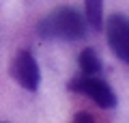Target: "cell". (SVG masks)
<instances>
[{
	"label": "cell",
	"instance_id": "obj_2",
	"mask_svg": "<svg viewBox=\"0 0 129 123\" xmlns=\"http://www.w3.org/2000/svg\"><path fill=\"white\" fill-rule=\"evenodd\" d=\"M69 91L80 93V95H86L88 99H92L99 108L103 110H110L116 106V95L112 91V87L108 84L106 80L97 76H78L69 82Z\"/></svg>",
	"mask_w": 129,
	"mask_h": 123
},
{
	"label": "cell",
	"instance_id": "obj_6",
	"mask_svg": "<svg viewBox=\"0 0 129 123\" xmlns=\"http://www.w3.org/2000/svg\"><path fill=\"white\" fill-rule=\"evenodd\" d=\"M78 63H80V69H82L84 76H97L101 71V60H99V56H97V52L92 48H86V50L80 52Z\"/></svg>",
	"mask_w": 129,
	"mask_h": 123
},
{
	"label": "cell",
	"instance_id": "obj_3",
	"mask_svg": "<svg viewBox=\"0 0 129 123\" xmlns=\"http://www.w3.org/2000/svg\"><path fill=\"white\" fill-rule=\"evenodd\" d=\"M11 78L17 82L22 89L35 93L41 84V69L37 58L28 50H19L11 60Z\"/></svg>",
	"mask_w": 129,
	"mask_h": 123
},
{
	"label": "cell",
	"instance_id": "obj_7",
	"mask_svg": "<svg viewBox=\"0 0 129 123\" xmlns=\"http://www.w3.org/2000/svg\"><path fill=\"white\" fill-rule=\"evenodd\" d=\"M73 123H95V119H92L88 112H80V114H75Z\"/></svg>",
	"mask_w": 129,
	"mask_h": 123
},
{
	"label": "cell",
	"instance_id": "obj_4",
	"mask_svg": "<svg viewBox=\"0 0 129 123\" xmlns=\"http://www.w3.org/2000/svg\"><path fill=\"white\" fill-rule=\"evenodd\" d=\"M108 46L118 60L129 65V17L123 13H114L106 22Z\"/></svg>",
	"mask_w": 129,
	"mask_h": 123
},
{
	"label": "cell",
	"instance_id": "obj_5",
	"mask_svg": "<svg viewBox=\"0 0 129 123\" xmlns=\"http://www.w3.org/2000/svg\"><path fill=\"white\" fill-rule=\"evenodd\" d=\"M84 19L95 30L103 28V0H84Z\"/></svg>",
	"mask_w": 129,
	"mask_h": 123
},
{
	"label": "cell",
	"instance_id": "obj_1",
	"mask_svg": "<svg viewBox=\"0 0 129 123\" xmlns=\"http://www.w3.org/2000/svg\"><path fill=\"white\" fill-rule=\"evenodd\" d=\"M37 35L45 41H80L86 35V19L73 7H58L37 24Z\"/></svg>",
	"mask_w": 129,
	"mask_h": 123
},
{
	"label": "cell",
	"instance_id": "obj_8",
	"mask_svg": "<svg viewBox=\"0 0 129 123\" xmlns=\"http://www.w3.org/2000/svg\"><path fill=\"white\" fill-rule=\"evenodd\" d=\"M0 123H5V121H0Z\"/></svg>",
	"mask_w": 129,
	"mask_h": 123
}]
</instances>
